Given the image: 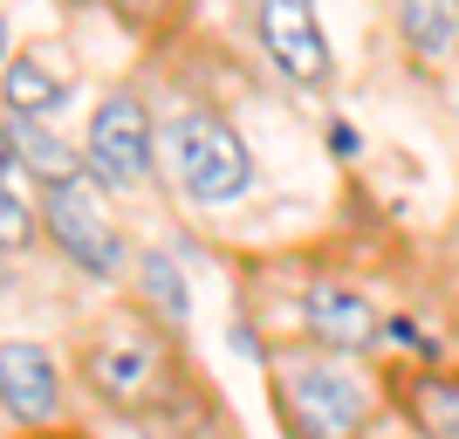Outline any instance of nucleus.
<instances>
[{"instance_id":"1","label":"nucleus","mask_w":459,"mask_h":439,"mask_svg":"<svg viewBox=\"0 0 459 439\" xmlns=\"http://www.w3.org/2000/svg\"><path fill=\"white\" fill-rule=\"evenodd\" d=\"M76 384L117 419H165L192 399L178 329L158 323L144 303L110 309L76 337Z\"/></svg>"},{"instance_id":"2","label":"nucleus","mask_w":459,"mask_h":439,"mask_svg":"<svg viewBox=\"0 0 459 439\" xmlns=\"http://www.w3.org/2000/svg\"><path fill=\"white\" fill-rule=\"evenodd\" d=\"M261 364H268V405L281 419V439H364L391 399V378L323 344L261 350Z\"/></svg>"},{"instance_id":"3","label":"nucleus","mask_w":459,"mask_h":439,"mask_svg":"<svg viewBox=\"0 0 459 439\" xmlns=\"http://www.w3.org/2000/svg\"><path fill=\"white\" fill-rule=\"evenodd\" d=\"M158 172L172 179V192L186 206H206V213L240 206L261 186L247 137L233 131L220 110H199V103L158 117Z\"/></svg>"},{"instance_id":"4","label":"nucleus","mask_w":459,"mask_h":439,"mask_svg":"<svg viewBox=\"0 0 459 439\" xmlns=\"http://www.w3.org/2000/svg\"><path fill=\"white\" fill-rule=\"evenodd\" d=\"M82 165H90L96 192H137L158 172V110L144 90H110L90 110V131H82Z\"/></svg>"},{"instance_id":"5","label":"nucleus","mask_w":459,"mask_h":439,"mask_svg":"<svg viewBox=\"0 0 459 439\" xmlns=\"http://www.w3.org/2000/svg\"><path fill=\"white\" fill-rule=\"evenodd\" d=\"M41 227H48V248L76 275H90V282H131L137 248H124V233H117L110 206H103V192L90 179H69V186L41 192Z\"/></svg>"},{"instance_id":"6","label":"nucleus","mask_w":459,"mask_h":439,"mask_svg":"<svg viewBox=\"0 0 459 439\" xmlns=\"http://www.w3.org/2000/svg\"><path fill=\"white\" fill-rule=\"evenodd\" d=\"M254 35H261V56L274 62L281 83H295L308 96L336 90V56H329L316 0H254Z\"/></svg>"},{"instance_id":"7","label":"nucleus","mask_w":459,"mask_h":439,"mask_svg":"<svg viewBox=\"0 0 459 439\" xmlns=\"http://www.w3.org/2000/svg\"><path fill=\"white\" fill-rule=\"evenodd\" d=\"M295 309H302V344L343 350V357H370L384 344V323H391L370 303V288L343 282V275H308L295 288Z\"/></svg>"},{"instance_id":"8","label":"nucleus","mask_w":459,"mask_h":439,"mask_svg":"<svg viewBox=\"0 0 459 439\" xmlns=\"http://www.w3.org/2000/svg\"><path fill=\"white\" fill-rule=\"evenodd\" d=\"M0 412H7V433H56L69 419V378L48 344L35 337L0 344Z\"/></svg>"},{"instance_id":"9","label":"nucleus","mask_w":459,"mask_h":439,"mask_svg":"<svg viewBox=\"0 0 459 439\" xmlns=\"http://www.w3.org/2000/svg\"><path fill=\"white\" fill-rule=\"evenodd\" d=\"M0 165L21 172L35 192H56V186H69V179H90L82 145L56 137L48 124H35V117H7V124H0Z\"/></svg>"},{"instance_id":"10","label":"nucleus","mask_w":459,"mask_h":439,"mask_svg":"<svg viewBox=\"0 0 459 439\" xmlns=\"http://www.w3.org/2000/svg\"><path fill=\"white\" fill-rule=\"evenodd\" d=\"M391 405L419 439H459V364H411L391 378Z\"/></svg>"},{"instance_id":"11","label":"nucleus","mask_w":459,"mask_h":439,"mask_svg":"<svg viewBox=\"0 0 459 439\" xmlns=\"http://www.w3.org/2000/svg\"><path fill=\"white\" fill-rule=\"evenodd\" d=\"M0 96H7V117H35V124H48L56 110H69L76 83H69V69L48 62V48L21 41L14 56L0 62Z\"/></svg>"},{"instance_id":"12","label":"nucleus","mask_w":459,"mask_h":439,"mask_svg":"<svg viewBox=\"0 0 459 439\" xmlns=\"http://www.w3.org/2000/svg\"><path fill=\"white\" fill-rule=\"evenodd\" d=\"M398 41L419 69H453L459 62V0H391Z\"/></svg>"},{"instance_id":"13","label":"nucleus","mask_w":459,"mask_h":439,"mask_svg":"<svg viewBox=\"0 0 459 439\" xmlns=\"http://www.w3.org/2000/svg\"><path fill=\"white\" fill-rule=\"evenodd\" d=\"M131 288H137V303L152 309L158 323H172V329L192 323V282L165 248H137L131 254Z\"/></svg>"},{"instance_id":"14","label":"nucleus","mask_w":459,"mask_h":439,"mask_svg":"<svg viewBox=\"0 0 459 439\" xmlns=\"http://www.w3.org/2000/svg\"><path fill=\"white\" fill-rule=\"evenodd\" d=\"M41 241H48V227H41V192L21 172H0V254L21 261V254H35Z\"/></svg>"},{"instance_id":"15","label":"nucleus","mask_w":459,"mask_h":439,"mask_svg":"<svg viewBox=\"0 0 459 439\" xmlns=\"http://www.w3.org/2000/svg\"><path fill=\"white\" fill-rule=\"evenodd\" d=\"M117 21L131 28V35H165L178 14H186V0H110Z\"/></svg>"},{"instance_id":"16","label":"nucleus","mask_w":459,"mask_h":439,"mask_svg":"<svg viewBox=\"0 0 459 439\" xmlns=\"http://www.w3.org/2000/svg\"><path fill=\"white\" fill-rule=\"evenodd\" d=\"M384 344L411 350V364H446V350L432 344V337H419V323H411V316H391V323H384Z\"/></svg>"},{"instance_id":"17","label":"nucleus","mask_w":459,"mask_h":439,"mask_svg":"<svg viewBox=\"0 0 459 439\" xmlns=\"http://www.w3.org/2000/svg\"><path fill=\"white\" fill-rule=\"evenodd\" d=\"M329 152L343 158V165H350V158H364V131H357L350 117H329Z\"/></svg>"},{"instance_id":"18","label":"nucleus","mask_w":459,"mask_h":439,"mask_svg":"<svg viewBox=\"0 0 459 439\" xmlns=\"http://www.w3.org/2000/svg\"><path fill=\"white\" fill-rule=\"evenodd\" d=\"M7 439H90V433H76V426H56V433H7Z\"/></svg>"},{"instance_id":"19","label":"nucleus","mask_w":459,"mask_h":439,"mask_svg":"<svg viewBox=\"0 0 459 439\" xmlns=\"http://www.w3.org/2000/svg\"><path fill=\"white\" fill-rule=\"evenodd\" d=\"M56 7H69V14H82V7H96V0H56Z\"/></svg>"}]
</instances>
